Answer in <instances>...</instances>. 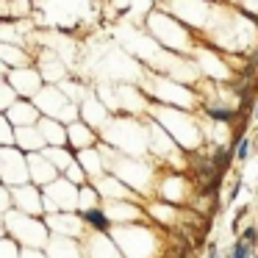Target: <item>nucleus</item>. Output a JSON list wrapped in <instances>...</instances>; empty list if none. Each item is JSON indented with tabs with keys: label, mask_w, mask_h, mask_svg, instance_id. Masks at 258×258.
<instances>
[{
	"label": "nucleus",
	"mask_w": 258,
	"mask_h": 258,
	"mask_svg": "<svg viewBox=\"0 0 258 258\" xmlns=\"http://www.w3.org/2000/svg\"><path fill=\"white\" fill-rule=\"evenodd\" d=\"M150 31L156 36V42L167 50H191V34L189 25L180 23L178 17H172L169 12H156L150 14Z\"/></svg>",
	"instance_id": "f257e3e1"
},
{
	"label": "nucleus",
	"mask_w": 258,
	"mask_h": 258,
	"mask_svg": "<svg viewBox=\"0 0 258 258\" xmlns=\"http://www.w3.org/2000/svg\"><path fill=\"white\" fill-rule=\"evenodd\" d=\"M36 108L42 111V117H53V119H61V122H75V119H81V111L78 106H75L73 100L67 97V92L61 89V86H50L45 84V89L39 92V95L34 97Z\"/></svg>",
	"instance_id": "f03ea898"
},
{
	"label": "nucleus",
	"mask_w": 258,
	"mask_h": 258,
	"mask_svg": "<svg viewBox=\"0 0 258 258\" xmlns=\"http://www.w3.org/2000/svg\"><path fill=\"white\" fill-rule=\"evenodd\" d=\"M3 78L17 89L20 97H28V100H34L47 84L45 75H42L36 67H12V70L3 67Z\"/></svg>",
	"instance_id": "7ed1b4c3"
},
{
	"label": "nucleus",
	"mask_w": 258,
	"mask_h": 258,
	"mask_svg": "<svg viewBox=\"0 0 258 258\" xmlns=\"http://www.w3.org/2000/svg\"><path fill=\"white\" fill-rule=\"evenodd\" d=\"M0 172H3V183L6 186L28 183L31 167H28V158L17 150V145L3 147V153H0Z\"/></svg>",
	"instance_id": "20e7f679"
},
{
	"label": "nucleus",
	"mask_w": 258,
	"mask_h": 258,
	"mask_svg": "<svg viewBox=\"0 0 258 258\" xmlns=\"http://www.w3.org/2000/svg\"><path fill=\"white\" fill-rule=\"evenodd\" d=\"M3 114H6L17 128H23V125H39V119H42V111L36 108L34 100H28V97H20V100L14 103L12 108H6Z\"/></svg>",
	"instance_id": "39448f33"
},
{
	"label": "nucleus",
	"mask_w": 258,
	"mask_h": 258,
	"mask_svg": "<svg viewBox=\"0 0 258 258\" xmlns=\"http://www.w3.org/2000/svg\"><path fill=\"white\" fill-rule=\"evenodd\" d=\"M28 167H31V178H34L36 183H45V186H47V183H53V180H56L58 167L45 156V150L28 153Z\"/></svg>",
	"instance_id": "423d86ee"
},
{
	"label": "nucleus",
	"mask_w": 258,
	"mask_h": 258,
	"mask_svg": "<svg viewBox=\"0 0 258 258\" xmlns=\"http://www.w3.org/2000/svg\"><path fill=\"white\" fill-rule=\"evenodd\" d=\"M67 134H70V147H78V150H89V147L97 142V134L92 131V125L86 122V119H75V122H70Z\"/></svg>",
	"instance_id": "0eeeda50"
},
{
	"label": "nucleus",
	"mask_w": 258,
	"mask_h": 258,
	"mask_svg": "<svg viewBox=\"0 0 258 258\" xmlns=\"http://www.w3.org/2000/svg\"><path fill=\"white\" fill-rule=\"evenodd\" d=\"M17 147L25 153H39L47 147V139L45 134L39 131V125H23L17 128Z\"/></svg>",
	"instance_id": "6e6552de"
},
{
	"label": "nucleus",
	"mask_w": 258,
	"mask_h": 258,
	"mask_svg": "<svg viewBox=\"0 0 258 258\" xmlns=\"http://www.w3.org/2000/svg\"><path fill=\"white\" fill-rule=\"evenodd\" d=\"M39 131L45 134V139H47V145H50V147H64V145H70L67 125H64L61 119L42 117V119H39Z\"/></svg>",
	"instance_id": "1a4fd4ad"
},
{
	"label": "nucleus",
	"mask_w": 258,
	"mask_h": 258,
	"mask_svg": "<svg viewBox=\"0 0 258 258\" xmlns=\"http://www.w3.org/2000/svg\"><path fill=\"white\" fill-rule=\"evenodd\" d=\"M0 56H3V67H9V70L12 67H31V58L23 50V45H9V42H3Z\"/></svg>",
	"instance_id": "9d476101"
},
{
	"label": "nucleus",
	"mask_w": 258,
	"mask_h": 258,
	"mask_svg": "<svg viewBox=\"0 0 258 258\" xmlns=\"http://www.w3.org/2000/svg\"><path fill=\"white\" fill-rule=\"evenodd\" d=\"M31 12H34L31 0H6V6H3V17L6 20H28Z\"/></svg>",
	"instance_id": "9b49d317"
},
{
	"label": "nucleus",
	"mask_w": 258,
	"mask_h": 258,
	"mask_svg": "<svg viewBox=\"0 0 258 258\" xmlns=\"http://www.w3.org/2000/svg\"><path fill=\"white\" fill-rule=\"evenodd\" d=\"M84 222L89 225L92 230H100V233H108V230H111V219H108V214L100 211L97 206H92V208L84 211Z\"/></svg>",
	"instance_id": "f8f14e48"
},
{
	"label": "nucleus",
	"mask_w": 258,
	"mask_h": 258,
	"mask_svg": "<svg viewBox=\"0 0 258 258\" xmlns=\"http://www.w3.org/2000/svg\"><path fill=\"white\" fill-rule=\"evenodd\" d=\"M64 147H70V145H64ZM64 147H50V145L45 147V156L50 158L58 169H67V167H73V164L78 161V158H73V153L64 150Z\"/></svg>",
	"instance_id": "ddd939ff"
},
{
	"label": "nucleus",
	"mask_w": 258,
	"mask_h": 258,
	"mask_svg": "<svg viewBox=\"0 0 258 258\" xmlns=\"http://www.w3.org/2000/svg\"><path fill=\"white\" fill-rule=\"evenodd\" d=\"M78 164L89 175H100L103 172V156H97V150H78Z\"/></svg>",
	"instance_id": "4468645a"
},
{
	"label": "nucleus",
	"mask_w": 258,
	"mask_h": 258,
	"mask_svg": "<svg viewBox=\"0 0 258 258\" xmlns=\"http://www.w3.org/2000/svg\"><path fill=\"white\" fill-rule=\"evenodd\" d=\"M64 175H67V180H73L75 186H84V180H86V169L81 167L78 161H75L73 167H67V169H64Z\"/></svg>",
	"instance_id": "2eb2a0df"
},
{
	"label": "nucleus",
	"mask_w": 258,
	"mask_h": 258,
	"mask_svg": "<svg viewBox=\"0 0 258 258\" xmlns=\"http://www.w3.org/2000/svg\"><path fill=\"white\" fill-rule=\"evenodd\" d=\"M250 150H252V139L250 136H241L236 142V161H247L250 158Z\"/></svg>",
	"instance_id": "dca6fc26"
},
{
	"label": "nucleus",
	"mask_w": 258,
	"mask_h": 258,
	"mask_svg": "<svg viewBox=\"0 0 258 258\" xmlns=\"http://www.w3.org/2000/svg\"><path fill=\"white\" fill-rule=\"evenodd\" d=\"M230 258H252V244H247L244 239H239L230 247Z\"/></svg>",
	"instance_id": "f3484780"
},
{
	"label": "nucleus",
	"mask_w": 258,
	"mask_h": 258,
	"mask_svg": "<svg viewBox=\"0 0 258 258\" xmlns=\"http://www.w3.org/2000/svg\"><path fill=\"white\" fill-rule=\"evenodd\" d=\"M241 239H244L247 244H252V247H255V241H258V228H244V233H241Z\"/></svg>",
	"instance_id": "a211bd4d"
},
{
	"label": "nucleus",
	"mask_w": 258,
	"mask_h": 258,
	"mask_svg": "<svg viewBox=\"0 0 258 258\" xmlns=\"http://www.w3.org/2000/svg\"><path fill=\"white\" fill-rule=\"evenodd\" d=\"M3 255H6V258H14V241H3Z\"/></svg>",
	"instance_id": "6ab92c4d"
},
{
	"label": "nucleus",
	"mask_w": 258,
	"mask_h": 258,
	"mask_svg": "<svg viewBox=\"0 0 258 258\" xmlns=\"http://www.w3.org/2000/svg\"><path fill=\"white\" fill-rule=\"evenodd\" d=\"M250 70H255V73H258V47L250 53Z\"/></svg>",
	"instance_id": "aec40b11"
},
{
	"label": "nucleus",
	"mask_w": 258,
	"mask_h": 258,
	"mask_svg": "<svg viewBox=\"0 0 258 258\" xmlns=\"http://www.w3.org/2000/svg\"><path fill=\"white\" fill-rule=\"evenodd\" d=\"M239 189H241V180H236L233 189H230V200H236V197H239Z\"/></svg>",
	"instance_id": "412c9836"
},
{
	"label": "nucleus",
	"mask_w": 258,
	"mask_h": 258,
	"mask_svg": "<svg viewBox=\"0 0 258 258\" xmlns=\"http://www.w3.org/2000/svg\"><path fill=\"white\" fill-rule=\"evenodd\" d=\"M219 255V252H217V244H211V247H208V258H217Z\"/></svg>",
	"instance_id": "4be33fe9"
},
{
	"label": "nucleus",
	"mask_w": 258,
	"mask_h": 258,
	"mask_svg": "<svg viewBox=\"0 0 258 258\" xmlns=\"http://www.w3.org/2000/svg\"><path fill=\"white\" fill-rule=\"evenodd\" d=\"M252 119H258V100H255V108H252Z\"/></svg>",
	"instance_id": "5701e85b"
},
{
	"label": "nucleus",
	"mask_w": 258,
	"mask_h": 258,
	"mask_svg": "<svg viewBox=\"0 0 258 258\" xmlns=\"http://www.w3.org/2000/svg\"><path fill=\"white\" fill-rule=\"evenodd\" d=\"M252 258H258V252H255V255H252Z\"/></svg>",
	"instance_id": "b1692460"
}]
</instances>
